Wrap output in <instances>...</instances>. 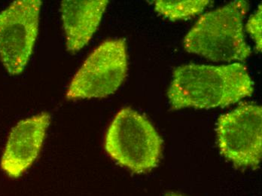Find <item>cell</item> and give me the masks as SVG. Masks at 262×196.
Returning a JSON list of instances; mask_svg holds the SVG:
<instances>
[{
  "instance_id": "6da1fadb",
  "label": "cell",
  "mask_w": 262,
  "mask_h": 196,
  "mask_svg": "<svg viewBox=\"0 0 262 196\" xmlns=\"http://www.w3.org/2000/svg\"><path fill=\"white\" fill-rule=\"evenodd\" d=\"M254 83L239 63L183 65L174 70L167 95L172 110L225 107L251 96Z\"/></svg>"
},
{
  "instance_id": "5b68a950",
  "label": "cell",
  "mask_w": 262,
  "mask_h": 196,
  "mask_svg": "<svg viewBox=\"0 0 262 196\" xmlns=\"http://www.w3.org/2000/svg\"><path fill=\"white\" fill-rule=\"evenodd\" d=\"M261 106L244 103L220 116L217 139L221 154L241 168L256 169L261 161Z\"/></svg>"
},
{
  "instance_id": "277c9868",
  "label": "cell",
  "mask_w": 262,
  "mask_h": 196,
  "mask_svg": "<svg viewBox=\"0 0 262 196\" xmlns=\"http://www.w3.org/2000/svg\"><path fill=\"white\" fill-rule=\"evenodd\" d=\"M128 70L124 39H108L86 59L69 86L67 98H106L123 83Z\"/></svg>"
},
{
  "instance_id": "52a82bcc",
  "label": "cell",
  "mask_w": 262,
  "mask_h": 196,
  "mask_svg": "<svg viewBox=\"0 0 262 196\" xmlns=\"http://www.w3.org/2000/svg\"><path fill=\"white\" fill-rule=\"evenodd\" d=\"M50 121L49 113H41L20 121L12 129L0 162L9 178H20L37 159Z\"/></svg>"
},
{
  "instance_id": "9c48e42d",
  "label": "cell",
  "mask_w": 262,
  "mask_h": 196,
  "mask_svg": "<svg viewBox=\"0 0 262 196\" xmlns=\"http://www.w3.org/2000/svg\"><path fill=\"white\" fill-rule=\"evenodd\" d=\"M210 3L209 0H158L155 1V9L161 15L176 21L186 20L201 14Z\"/></svg>"
},
{
  "instance_id": "8fae6325",
  "label": "cell",
  "mask_w": 262,
  "mask_h": 196,
  "mask_svg": "<svg viewBox=\"0 0 262 196\" xmlns=\"http://www.w3.org/2000/svg\"><path fill=\"white\" fill-rule=\"evenodd\" d=\"M165 196H185L183 195H182V194L177 193V192H169V193H167V195Z\"/></svg>"
},
{
  "instance_id": "30bf717a",
  "label": "cell",
  "mask_w": 262,
  "mask_h": 196,
  "mask_svg": "<svg viewBox=\"0 0 262 196\" xmlns=\"http://www.w3.org/2000/svg\"><path fill=\"white\" fill-rule=\"evenodd\" d=\"M247 32L255 40L256 49L261 52V6L257 12L249 19L247 25Z\"/></svg>"
},
{
  "instance_id": "3957f363",
  "label": "cell",
  "mask_w": 262,
  "mask_h": 196,
  "mask_svg": "<svg viewBox=\"0 0 262 196\" xmlns=\"http://www.w3.org/2000/svg\"><path fill=\"white\" fill-rule=\"evenodd\" d=\"M104 147L118 165L133 173H144L158 166L163 140L145 116L125 107L118 111L108 126Z\"/></svg>"
},
{
  "instance_id": "ba28073f",
  "label": "cell",
  "mask_w": 262,
  "mask_h": 196,
  "mask_svg": "<svg viewBox=\"0 0 262 196\" xmlns=\"http://www.w3.org/2000/svg\"><path fill=\"white\" fill-rule=\"evenodd\" d=\"M108 1H63L61 16L67 51L76 53L92 39L98 28Z\"/></svg>"
},
{
  "instance_id": "8992f818",
  "label": "cell",
  "mask_w": 262,
  "mask_h": 196,
  "mask_svg": "<svg viewBox=\"0 0 262 196\" xmlns=\"http://www.w3.org/2000/svg\"><path fill=\"white\" fill-rule=\"evenodd\" d=\"M39 0H18L0 12V60L9 74L26 68L39 31Z\"/></svg>"
},
{
  "instance_id": "7a4b0ae2",
  "label": "cell",
  "mask_w": 262,
  "mask_h": 196,
  "mask_svg": "<svg viewBox=\"0 0 262 196\" xmlns=\"http://www.w3.org/2000/svg\"><path fill=\"white\" fill-rule=\"evenodd\" d=\"M248 7L238 0L201 16L184 39L185 50L215 62L245 61L252 53L244 32Z\"/></svg>"
}]
</instances>
